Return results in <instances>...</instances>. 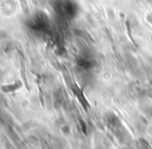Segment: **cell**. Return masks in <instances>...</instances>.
I'll list each match as a JSON object with an SVG mask.
<instances>
[{
    "instance_id": "obj_1",
    "label": "cell",
    "mask_w": 152,
    "mask_h": 149,
    "mask_svg": "<svg viewBox=\"0 0 152 149\" xmlns=\"http://www.w3.org/2000/svg\"><path fill=\"white\" fill-rule=\"evenodd\" d=\"M55 11L61 16L70 17V16L74 15V11H75L74 10V3L71 2V1H67V0H58V1H56Z\"/></svg>"
}]
</instances>
